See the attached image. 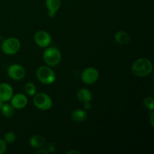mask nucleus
Returning <instances> with one entry per match:
<instances>
[{
    "instance_id": "1",
    "label": "nucleus",
    "mask_w": 154,
    "mask_h": 154,
    "mask_svg": "<svg viewBox=\"0 0 154 154\" xmlns=\"http://www.w3.org/2000/svg\"><path fill=\"white\" fill-rule=\"evenodd\" d=\"M153 70L152 63L148 59L140 58L135 60L132 66V73L137 77L144 78L150 75Z\"/></svg>"
},
{
    "instance_id": "2",
    "label": "nucleus",
    "mask_w": 154,
    "mask_h": 154,
    "mask_svg": "<svg viewBox=\"0 0 154 154\" xmlns=\"http://www.w3.org/2000/svg\"><path fill=\"white\" fill-rule=\"evenodd\" d=\"M61 53L60 50L56 48H48L45 51L43 58L46 64L49 66H57L61 60Z\"/></svg>"
},
{
    "instance_id": "3",
    "label": "nucleus",
    "mask_w": 154,
    "mask_h": 154,
    "mask_svg": "<svg viewBox=\"0 0 154 154\" xmlns=\"http://www.w3.org/2000/svg\"><path fill=\"white\" fill-rule=\"evenodd\" d=\"M37 78L42 84H51L55 81L56 75L54 71L48 66H41L36 72Z\"/></svg>"
},
{
    "instance_id": "4",
    "label": "nucleus",
    "mask_w": 154,
    "mask_h": 154,
    "mask_svg": "<svg viewBox=\"0 0 154 154\" xmlns=\"http://www.w3.org/2000/svg\"><path fill=\"white\" fill-rule=\"evenodd\" d=\"M20 48V42L16 38H8L3 42L2 50L7 55H14L17 54Z\"/></svg>"
},
{
    "instance_id": "5",
    "label": "nucleus",
    "mask_w": 154,
    "mask_h": 154,
    "mask_svg": "<svg viewBox=\"0 0 154 154\" xmlns=\"http://www.w3.org/2000/svg\"><path fill=\"white\" fill-rule=\"evenodd\" d=\"M33 103L35 106L40 110H48L52 107V100L48 94L45 93H40L35 95Z\"/></svg>"
},
{
    "instance_id": "6",
    "label": "nucleus",
    "mask_w": 154,
    "mask_h": 154,
    "mask_svg": "<svg viewBox=\"0 0 154 154\" xmlns=\"http://www.w3.org/2000/svg\"><path fill=\"white\" fill-rule=\"evenodd\" d=\"M99 73L95 68H87L81 74V80L86 84H93L99 79Z\"/></svg>"
},
{
    "instance_id": "7",
    "label": "nucleus",
    "mask_w": 154,
    "mask_h": 154,
    "mask_svg": "<svg viewBox=\"0 0 154 154\" xmlns=\"http://www.w3.org/2000/svg\"><path fill=\"white\" fill-rule=\"evenodd\" d=\"M8 74L9 77L15 81L22 80L25 77L26 72L23 67L17 64H14L9 66L8 69Z\"/></svg>"
},
{
    "instance_id": "8",
    "label": "nucleus",
    "mask_w": 154,
    "mask_h": 154,
    "mask_svg": "<svg viewBox=\"0 0 154 154\" xmlns=\"http://www.w3.org/2000/svg\"><path fill=\"white\" fill-rule=\"evenodd\" d=\"M35 42L41 48H46L51 43V36L45 31H38L34 35Z\"/></svg>"
},
{
    "instance_id": "9",
    "label": "nucleus",
    "mask_w": 154,
    "mask_h": 154,
    "mask_svg": "<svg viewBox=\"0 0 154 154\" xmlns=\"http://www.w3.org/2000/svg\"><path fill=\"white\" fill-rule=\"evenodd\" d=\"M28 103V99L25 95L17 93L11 99V105L16 109H22L25 108Z\"/></svg>"
},
{
    "instance_id": "10",
    "label": "nucleus",
    "mask_w": 154,
    "mask_h": 154,
    "mask_svg": "<svg viewBox=\"0 0 154 154\" xmlns=\"http://www.w3.org/2000/svg\"><path fill=\"white\" fill-rule=\"evenodd\" d=\"M13 96V89L9 84H0V100L4 102H8Z\"/></svg>"
},
{
    "instance_id": "11",
    "label": "nucleus",
    "mask_w": 154,
    "mask_h": 154,
    "mask_svg": "<svg viewBox=\"0 0 154 154\" xmlns=\"http://www.w3.org/2000/svg\"><path fill=\"white\" fill-rule=\"evenodd\" d=\"M45 5L48 10V16L54 17L61 5V0H45Z\"/></svg>"
},
{
    "instance_id": "12",
    "label": "nucleus",
    "mask_w": 154,
    "mask_h": 154,
    "mask_svg": "<svg viewBox=\"0 0 154 154\" xmlns=\"http://www.w3.org/2000/svg\"><path fill=\"white\" fill-rule=\"evenodd\" d=\"M71 117L73 121L77 122V123H82L87 120V113L84 110L77 109L72 111L71 114Z\"/></svg>"
},
{
    "instance_id": "13",
    "label": "nucleus",
    "mask_w": 154,
    "mask_h": 154,
    "mask_svg": "<svg viewBox=\"0 0 154 154\" xmlns=\"http://www.w3.org/2000/svg\"><path fill=\"white\" fill-rule=\"evenodd\" d=\"M77 97L81 102L84 103V102H91L93 96L90 90L87 89H80L77 93Z\"/></svg>"
},
{
    "instance_id": "14",
    "label": "nucleus",
    "mask_w": 154,
    "mask_h": 154,
    "mask_svg": "<svg viewBox=\"0 0 154 154\" xmlns=\"http://www.w3.org/2000/svg\"><path fill=\"white\" fill-rule=\"evenodd\" d=\"M114 39L116 42L120 45H126L130 41V36L126 32L120 31L116 33L114 35Z\"/></svg>"
},
{
    "instance_id": "15",
    "label": "nucleus",
    "mask_w": 154,
    "mask_h": 154,
    "mask_svg": "<svg viewBox=\"0 0 154 154\" xmlns=\"http://www.w3.org/2000/svg\"><path fill=\"white\" fill-rule=\"evenodd\" d=\"M30 145L34 148H40L42 147L45 144V138L43 136L39 135H33L31 138H30Z\"/></svg>"
},
{
    "instance_id": "16",
    "label": "nucleus",
    "mask_w": 154,
    "mask_h": 154,
    "mask_svg": "<svg viewBox=\"0 0 154 154\" xmlns=\"http://www.w3.org/2000/svg\"><path fill=\"white\" fill-rule=\"evenodd\" d=\"M1 111L2 115L4 117H7V118L11 117L14 115V108L11 105H10V104H5V105H3Z\"/></svg>"
},
{
    "instance_id": "17",
    "label": "nucleus",
    "mask_w": 154,
    "mask_h": 154,
    "mask_svg": "<svg viewBox=\"0 0 154 154\" xmlns=\"http://www.w3.org/2000/svg\"><path fill=\"white\" fill-rule=\"evenodd\" d=\"M24 90H25V93L27 95L30 96H33L35 95L36 87L32 83H27L25 87H24Z\"/></svg>"
},
{
    "instance_id": "18",
    "label": "nucleus",
    "mask_w": 154,
    "mask_h": 154,
    "mask_svg": "<svg viewBox=\"0 0 154 154\" xmlns=\"http://www.w3.org/2000/svg\"><path fill=\"white\" fill-rule=\"evenodd\" d=\"M144 105L147 109L153 111L154 109V100L153 97H147L144 101Z\"/></svg>"
},
{
    "instance_id": "19",
    "label": "nucleus",
    "mask_w": 154,
    "mask_h": 154,
    "mask_svg": "<svg viewBox=\"0 0 154 154\" xmlns=\"http://www.w3.org/2000/svg\"><path fill=\"white\" fill-rule=\"evenodd\" d=\"M6 143H8V144H12L13 142H14V141L16 140V135H15L14 132H8L5 135L4 137Z\"/></svg>"
},
{
    "instance_id": "20",
    "label": "nucleus",
    "mask_w": 154,
    "mask_h": 154,
    "mask_svg": "<svg viewBox=\"0 0 154 154\" xmlns=\"http://www.w3.org/2000/svg\"><path fill=\"white\" fill-rule=\"evenodd\" d=\"M7 149V145L6 142L2 139H0V154H3L6 151Z\"/></svg>"
},
{
    "instance_id": "21",
    "label": "nucleus",
    "mask_w": 154,
    "mask_h": 154,
    "mask_svg": "<svg viewBox=\"0 0 154 154\" xmlns=\"http://www.w3.org/2000/svg\"><path fill=\"white\" fill-rule=\"evenodd\" d=\"M47 151L48 153H54L56 150V147L54 144H47Z\"/></svg>"
},
{
    "instance_id": "22",
    "label": "nucleus",
    "mask_w": 154,
    "mask_h": 154,
    "mask_svg": "<svg viewBox=\"0 0 154 154\" xmlns=\"http://www.w3.org/2000/svg\"><path fill=\"white\" fill-rule=\"evenodd\" d=\"M35 153L38 154V153H40V154H48V151L46 150V149H44V148H41L39 149L38 150H36L35 152Z\"/></svg>"
},
{
    "instance_id": "23",
    "label": "nucleus",
    "mask_w": 154,
    "mask_h": 154,
    "mask_svg": "<svg viewBox=\"0 0 154 154\" xmlns=\"http://www.w3.org/2000/svg\"><path fill=\"white\" fill-rule=\"evenodd\" d=\"M84 108H86V109H90V108H91V103H90V102H84Z\"/></svg>"
},
{
    "instance_id": "24",
    "label": "nucleus",
    "mask_w": 154,
    "mask_h": 154,
    "mask_svg": "<svg viewBox=\"0 0 154 154\" xmlns=\"http://www.w3.org/2000/svg\"><path fill=\"white\" fill-rule=\"evenodd\" d=\"M72 153H78V154H81V152L78 151V150H70V151L67 152V154H72Z\"/></svg>"
},
{
    "instance_id": "25",
    "label": "nucleus",
    "mask_w": 154,
    "mask_h": 154,
    "mask_svg": "<svg viewBox=\"0 0 154 154\" xmlns=\"http://www.w3.org/2000/svg\"><path fill=\"white\" fill-rule=\"evenodd\" d=\"M153 113H152L151 114V117H150V120H151V125H152V126H154V125H153Z\"/></svg>"
},
{
    "instance_id": "26",
    "label": "nucleus",
    "mask_w": 154,
    "mask_h": 154,
    "mask_svg": "<svg viewBox=\"0 0 154 154\" xmlns=\"http://www.w3.org/2000/svg\"><path fill=\"white\" fill-rule=\"evenodd\" d=\"M3 105H4V104H3V102H2V101L0 100V110H1L2 108Z\"/></svg>"
}]
</instances>
